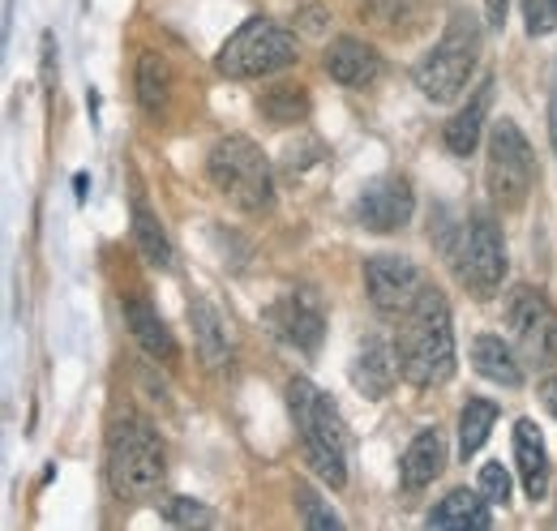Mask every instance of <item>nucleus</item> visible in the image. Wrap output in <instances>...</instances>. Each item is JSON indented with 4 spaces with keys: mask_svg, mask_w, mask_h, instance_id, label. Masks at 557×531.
I'll use <instances>...</instances> for the list:
<instances>
[{
    "mask_svg": "<svg viewBox=\"0 0 557 531\" xmlns=\"http://www.w3.org/2000/svg\"><path fill=\"white\" fill-rule=\"evenodd\" d=\"M399 365L404 378L433 391L446 386L455 378V331H450V305L437 287L424 283L417 305L404 313V331H399Z\"/></svg>",
    "mask_w": 557,
    "mask_h": 531,
    "instance_id": "f257e3e1",
    "label": "nucleus"
},
{
    "mask_svg": "<svg viewBox=\"0 0 557 531\" xmlns=\"http://www.w3.org/2000/svg\"><path fill=\"white\" fill-rule=\"evenodd\" d=\"M287 407H292V420H296L309 467L331 489H344L348 484V424H344L339 407L305 378L287 382Z\"/></svg>",
    "mask_w": 557,
    "mask_h": 531,
    "instance_id": "f03ea898",
    "label": "nucleus"
},
{
    "mask_svg": "<svg viewBox=\"0 0 557 531\" xmlns=\"http://www.w3.org/2000/svg\"><path fill=\"white\" fill-rule=\"evenodd\" d=\"M163 446L141 416H121L108 433V484L121 502H146L163 484Z\"/></svg>",
    "mask_w": 557,
    "mask_h": 531,
    "instance_id": "7ed1b4c3",
    "label": "nucleus"
},
{
    "mask_svg": "<svg viewBox=\"0 0 557 531\" xmlns=\"http://www.w3.org/2000/svg\"><path fill=\"white\" fill-rule=\"evenodd\" d=\"M210 185L245 214H267L275 206V176H271V159L262 155L258 141L232 133L219 137L210 146L207 159Z\"/></svg>",
    "mask_w": 557,
    "mask_h": 531,
    "instance_id": "20e7f679",
    "label": "nucleus"
},
{
    "mask_svg": "<svg viewBox=\"0 0 557 531\" xmlns=\"http://www.w3.org/2000/svg\"><path fill=\"white\" fill-rule=\"evenodd\" d=\"M476 61H481V22L472 13H455L442 39L417 65V90L429 103H450L463 95L468 77L476 73Z\"/></svg>",
    "mask_w": 557,
    "mask_h": 531,
    "instance_id": "39448f33",
    "label": "nucleus"
},
{
    "mask_svg": "<svg viewBox=\"0 0 557 531\" xmlns=\"http://www.w3.org/2000/svg\"><path fill=\"white\" fill-rule=\"evenodd\" d=\"M287 65H296V35L275 26L271 17H249L214 57V69L232 82L271 77Z\"/></svg>",
    "mask_w": 557,
    "mask_h": 531,
    "instance_id": "423d86ee",
    "label": "nucleus"
},
{
    "mask_svg": "<svg viewBox=\"0 0 557 531\" xmlns=\"http://www.w3.org/2000/svg\"><path fill=\"white\" fill-rule=\"evenodd\" d=\"M485 185L488 198L502 210H519L532 185H536V155L528 146V137L519 133L515 121H493L488 129V163H485Z\"/></svg>",
    "mask_w": 557,
    "mask_h": 531,
    "instance_id": "0eeeda50",
    "label": "nucleus"
},
{
    "mask_svg": "<svg viewBox=\"0 0 557 531\" xmlns=\"http://www.w3.org/2000/svg\"><path fill=\"white\" fill-rule=\"evenodd\" d=\"M506 322L515 334V347L523 356V365L554 373L557 369V309L554 300L536 287H515L510 305H506Z\"/></svg>",
    "mask_w": 557,
    "mask_h": 531,
    "instance_id": "6e6552de",
    "label": "nucleus"
},
{
    "mask_svg": "<svg viewBox=\"0 0 557 531\" xmlns=\"http://www.w3.org/2000/svg\"><path fill=\"white\" fill-rule=\"evenodd\" d=\"M455 274L476 300H488L502 287V279H506V240H502V227L488 214H476L463 227L459 254H455Z\"/></svg>",
    "mask_w": 557,
    "mask_h": 531,
    "instance_id": "1a4fd4ad",
    "label": "nucleus"
},
{
    "mask_svg": "<svg viewBox=\"0 0 557 531\" xmlns=\"http://www.w3.org/2000/svg\"><path fill=\"white\" fill-rule=\"evenodd\" d=\"M364 292H369V300H373L377 313L404 318L417 305L420 292H424V279H420V270L408 258L377 254V258L364 262Z\"/></svg>",
    "mask_w": 557,
    "mask_h": 531,
    "instance_id": "9d476101",
    "label": "nucleus"
},
{
    "mask_svg": "<svg viewBox=\"0 0 557 531\" xmlns=\"http://www.w3.org/2000/svg\"><path fill=\"white\" fill-rule=\"evenodd\" d=\"M417 210V194L408 176H373L360 198H356V219L369 232H399Z\"/></svg>",
    "mask_w": 557,
    "mask_h": 531,
    "instance_id": "9b49d317",
    "label": "nucleus"
},
{
    "mask_svg": "<svg viewBox=\"0 0 557 531\" xmlns=\"http://www.w3.org/2000/svg\"><path fill=\"white\" fill-rule=\"evenodd\" d=\"M267 322H271L292 347H300L305 356H313V351L322 347V334H326V313H322L318 296L305 292V287H300V292H287L275 309L267 313Z\"/></svg>",
    "mask_w": 557,
    "mask_h": 531,
    "instance_id": "f8f14e48",
    "label": "nucleus"
},
{
    "mask_svg": "<svg viewBox=\"0 0 557 531\" xmlns=\"http://www.w3.org/2000/svg\"><path fill=\"white\" fill-rule=\"evenodd\" d=\"M404 365H399V347H391L382 334L364 338L360 351H356V365H351V386L364 398H386L395 391Z\"/></svg>",
    "mask_w": 557,
    "mask_h": 531,
    "instance_id": "ddd939ff",
    "label": "nucleus"
},
{
    "mask_svg": "<svg viewBox=\"0 0 557 531\" xmlns=\"http://www.w3.org/2000/svg\"><path fill=\"white\" fill-rule=\"evenodd\" d=\"M125 326L134 331L138 347L150 356V360L176 365L181 347H176V338H172V331H168V322L159 318V309H154V305H150L141 292H129V296H125Z\"/></svg>",
    "mask_w": 557,
    "mask_h": 531,
    "instance_id": "4468645a",
    "label": "nucleus"
},
{
    "mask_svg": "<svg viewBox=\"0 0 557 531\" xmlns=\"http://www.w3.org/2000/svg\"><path fill=\"white\" fill-rule=\"evenodd\" d=\"M515 467H519L523 493L532 502H541L545 489H549V450H545V437H541L536 420H519L515 424Z\"/></svg>",
    "mask_w": 557,
    "mask_h": 531,
    "instance_id": "2eb2a0df",
    "label": "nucleus"
},
{
    "mask_svg": "<svg viewBox=\"0 0 557 531\" xmlns=\"http://www.w3.org/2000/svg\"><path fill=\"white\" fill-rule=\"evenodd\" d=\"M442 467H446V442H442V433L437 429H420L417 437H412V446L404 450L399 484L408 493H420V489H429L442 476Z\"/></svg>",
    "mask_w": 557,
    "mask_h": 531,
    "instance_id": "dca6fc26",
    "label": "nucleus"
},
{
    "mask_svg": "<svg viewBox=\"0 0 557 531\" xmlns=\"http://www.w3.org/2000/svg\"><path fill=\"white\" fill-rule=\"evenodd\" d=\"M326 73L339 82V86H364L382 73V57L364 44V39H351L339 35L331 48H326Z\"/></svg>",
    "mask_w": 557,
    "mask_h": 531,
    "instance_id": "f3484780",
    "label": "nucleus"
},
{
    "mask_svg": "<svg viewBox=\"0 0 557 531\" xmlns=\"http://www.w3.org/2000/svg\"><path fill=\"white\" fill-rule=\"evenodd\" d=\"M488 103H493V82H485L455 116H450V125L442 129L446 137V150L450 155H459V159H468L476 146H481V133H485V121H488Z\"/></svg>",
    "mask_w": 557,
    "mask_h": 531,
    "instance_id": "a211bd4d",
    "label": "nucleus"
},
{
    "mask_svg": "<svg viewBox=\"0 0 557 531\" xmlns=\"http://www.w3.org/2000/svg\"><path fill=\"white\" fill-rule=\"evenodd\" d=\"M472 365H476V373L488 378V382H497V386H523V365H519V356L510 351V343L502 338V334H476L472 338Z\"/></svg>",
    "mask_w": 557,
    "mask_h": 531,
    "instance_id": "6ab92c4d",
    "label": "nucleus"
},
{
    "mask_svg": "<svg viewBox=\"0 0 557 531\" xmlns=\"http://www.w3.org/2000/svg\"><path fill=\"white\" fill-rule=\"evenodd\" d=\"M138 103L146 116H163L172 103V69L159 52L138 57Z\"/></svg>",
    "mask_w": 557,
    "mask_h": 531,
    "instance_id": "aec40b11",
    "label": "nucleus"
},
{
    "mask_svg": "<svg viewBox=\"0 0 557 531\" xmlns=\"http://www.w3.org/2000/svg\"><path fill=\"white\" fill-rule=\"evenodd\" d=\"M429 528H488V502L468 489H455L429 510Z\"/></svg>",
    "mask_w": 557,
    "mask_h": 531,
    "instance_id": "412c9836",
    "label": "nucleus"
},
{
    "mask_svg": "<svg viewBox=\"0 0 557 531\" xmlns=\"http://www.w3.org/2000/svg\"><path fill=\"white\" fill-rule=\"evenodd\" d=\"M189 322H194V334H198L202 360H207L210 369H223L227 356H232V347H227V331H223L219 313L210 309L207 296H194V300H189Z\"/></svg>",
    "mask_w": 557,
    "mask_h": 531,
    "instance_id": "4be33fe9",
    "label": "nucleus"
},
{
    "mask_svg": "<svg viewBox=\"0 0 557 531\" xmlns=\"http://www.w3.org/2000/svg\"><path fill=\"white\" fill-rule=\"evenodd\" d=\"M134 240L154 270H172V240H168L159 214L146 206V198H134Z\"/></svg>",
    "mask_w": 557,
    "mask_h": 531,
    "instance_id": "5701e85b",
    "label": "nucleus"
},
{
    "mask_svg": "<svg viewBox=\"0 0 557 531\" xmlns=\"http://www.w3.org/2000/svg\"><path fill=\"white\" fill-rule=\"evenodd\" d=\"M497 424V403L493 398H468L459 411V459L468 464L472 455H481V446L488 442Z\"/></svg>",
    "mask_w": 557,
    "mask_h": 531,
    "instance_id": "b1692460",
    "label": "nucleus"
},
{
    "mask_svg": "<svg viewBox=\"0 0 557 531\" xmlns=\"http://www.w3.org/2000/svg\"><path fill=\"white\" fill-rule=\"evenodd\" d=\"M258 112H262L271 125H278V129L300 125V121L309 116V95H305V86L283 82V86H271V90L258 99Z\"/></svg>",
    "mask_w": 557,
    "mask_h": 531,
    "instance_id": "393cba45",
    "label": "nucleus"
},
{
    "mask_svg": "<svg viewBox=\"0 0 557 531\" xmlns=\"http://www.w3.org/2000/svg\"><path fill=\"white\" fill-rule=\"evenodd\" d=\"M296 506L305 515V528H322V531H335L339 528V515L322 506V497L309 489V484H296Z\"/></svg>",
    "mask_w": 557,
    "mask_h": 531,
    "instance_id": "a878e982",
    "label": "nucleus"
},
{
    "mask_svg": "<svg viewBox=\"0 0 557 531\" xmlns=\"http://www.w3.org/2000/svg\"><path fill=\"white\" fill-rule=\"evenodd\" d=\"M523 4V22H528V35L545 39L557 30V0H519Z\"/></svg>",
    "mask_w": 557,
    "mask_h": 531,
    "instance_id": "bb28decb",
    "label": "nucleus"
},
{
    "mask_svg": "<svg viewBox=\"0 0 557 531\" xmlns=\"http://www.w3.org/2000/svg\"><path fill=\"white\" fill-rule=\"evenodd\" d=\"M163 515H168L176 528H202V523H210V510L202 502H194V497H168V502H163Z\"/></svg>",
    "mask_w": 557,
    "mask_h": 531,
    "instance_id": "cd10ccee",
    "label": "nucleus"
},
{
    "mask_svg": "<svg viewBox=\"0 0 557 531\" xmlns=\"http://www.w3.org/2000/svg\"><path fill=\"white\" fill-rule=\"evenodd\" d=\"M481 497H485L488 506H506L510 502V471L502 464L481 467Z\"/></svg>",
    "mask_w": 557,
    "mask_h": 531,
    "instance_id": "c85d7f7f",
    "label": "nucleus"
},
{
    "mask_svg": "<svg viewBox=\"0 0 557 531\" xmlns=\"http://www.w3.org/2000/svg\"><path fill=\"white\" fill-rule=\"evenodd\" d=\"M360 4L377 26H399V17H404V0H360Z\"/></svg>",
    "mask_w": 557,
    "mask_h": 531,
    "instance_id": "c756f323",
    "label": "nucleus"
},
{
    "mask_svg": "<svg viewBox=\"0 0 557 531\" xmlns=\"http://www.w3.org/2000/svg\"><path fill=\"white\" fill-rule=\"evenodd\" d=\"M506 4L510 0H485V26H493V30L506 26Z\"/></svg>",
    "mask_w": 557,
    "mask_h": 531,
    "instance_id": "7c9ffc66",
    "label": "nucleus"
},
{
    "mask_svg": "<svg viewBox=\"0 0 557 531\" xmlns=\"http://www.w3.org/2000/svg\"><path fill=\"white\" fill-rule=\"evenodd\" d=\"M326 17H331V13H326V9H318V4H313V9H305V13H300L305 35H322V22H326Z\"/></svg>",
    "mask_w": 557,
    "mask_h": 531,
    "instance_id": "2f4dec72",
    "label": "nucleus"
},
{
    "mask_svg": "<svg viewBox=\"0 0 557 531\" xmlns=\"http://www.w3.org/2000/svg\"><path fill=\"white\" fill-rule=\"evenodd\" d=\"M549 137H554V150H557V73H554V95H549Z\"/></svg>",
    "mask_w": 557,
    "mask_h": 531,
    "instance_id": "473e14b6",
    "label": "nucleus"
},
{
    "mask_svg": "<svg viewBox=\"0 0 557 531\" xmlns=\"http://www.w3.org/2000/svg\"><path fill=\"white\" fill-rule=\"evenodd\" d=\"M541 398L549 403V411H554V420H557V378H549V382L541 386Z\"/></svg>",
    "mask_w": 557,
    "mask_h": 531,
    "instance_id": "72a5a7b5",
    "label": "nucleus"
}]
</instances>
